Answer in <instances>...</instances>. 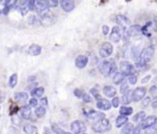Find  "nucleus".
I'll use <instances>...</instances> for the list:
<instances>
[{"instance_id": "a19ab883", "label": "nucleus", "mask_w": 157, "mask_h": 134, "mask_svg": "<svg viewBox=\"0 0 157 134\" xmlns=\"http://www.w3.org/2000/svg\"><path fill=\"white\" fill-rule=\"evenodd\" d=\"M128 91V84L127 82H123L120 86V93L121 94H125Z\"/></svg>"}, {"instance_id": "de8ad7c7", "label": "nucleus", "mask_w": 157, "mask_h": 134, "mask_svg": "<svg viewBox=\"0 0 157 134\" xmlns=\"http://www.w3.org/2000/svg\"><path fill=\"white\" fill-rule=\"evenodd\" d=\"M12 122H13L15 125H20V124H21V118H20V117L14 116V117H12Z\"/></svg>"}, {"instance_id": "6e6d98bb", "label": "nucleus", "mask_w": 157, "mask_h": 134, "mask_svg": "<svg viewBox=\"0 0 157 134\" xmlns=\"http://www.w3.org/2000/svg\"><path fill=\"white\" fill-rule=\"evenodd\" d=\"M151 106H152L153 109H156V108H157V98L151 103Z\"/></svg>"}, {"instance_id": "4468645a", "label": "nucleus", "mask_w": 157, "mask_h": 134, "mask_svg": "<svg viewBox=\"0 0 157 134\" xmlns=\"http://www.w3.org/2000/svg\"><path fill=\"white\" fill-rule=\"evenodd\" d=\"M87 117L94 121H101L102 119L105 118V115L102 112H97V111H94V110H90L88 113H87Z\"/></svg>"}, {"instance_id": "864d4df0", "label": "nucleus", "mask_w": 157, "mask_h": 134, "mask_svg": "<svg viewBox=\"0 0 157 134\" xmlns=\"http://www.w3.org/2000/svg\"><path fill=\"white\" fill-rule=\"evenodd\" d=\"M41 104H42V106H47V105H48L47 98H46V97L42 98V99H41Z\"/></svg>"}, {"instance_id": "473e14b6", "label": "nucleus", "mask_w": 157, "mask_h": 134, "mask_svg": "<svg viewBox=\"0 0 157 134\" xmlns=\"http://www.w3.org/2000/svg\"><path fill=\"white\" fill-rule=\"evenodd\" d=\"M45 113H46V110H45L44 106H39L35 110V115H36L37 117H44Z\"/></svg>"}, {"instance_id": "412c9836", "label": "nucleus", "mask_w": 157, "mask_h": 134, "mask_svg": "<svg viewBox=\"0 0 157 134\" xmlns=\"http://www.w3.org/2000/svg\"><path fill=\"white\" fill-rule=\"evenodd\" d=\"M104 94L109 98H112V97H115V95L117 94V90L115 89V87L113 86H105L104 88Z\"/></svg>"}, {"instance_id": "680f3d73", "label": "nucleus", "mask_w": 157, "mask_h": 134, "mask_svg": "<svg viewBox=\"0 0 157 134\" xmlns=\"http://www.w3.org/2000/svg\"><path fill=\"white\" fill-rule=\"evenodd\" d=\"M126 1H130V0H126Z\"/></svg>"}, {"instance_id": "f03ea898", "label": "nucleus", "mask_w": 157, "mask_h": 134, "mask_svg": "<svg viewBox=\"0 0 157 134\" xmlns=\"http://www.w3.org/2000/svg\"><path fill=\"white\" fill-rule=\"evenodd\" d=\"M116 70H117L116 65L108 60L103 61L99 66V71L104 77H108L111 74L115 73Z\"/></svg>"}, {"instance_id": "5701e85b", "label": "nucleus", "mask_w": 157, "mask_h": 134, "mask_svg": "<svg viewBox=\"0 0 157 134\" xmlns=\"http://www.w3.org/2000/svg\"><path fill=\"white\" fill-rule=\"evenodd\" d=\"M18 0H5V4H6V8L4 10V12L3 14L4 15H7L9 13V11L17 4Z\"/></svg>"}, {"instance_id": "f704fd0d", "label": "nucleus", "mask_w": 157, "mask_h": 134, "mask_svg": "<svg viewBox=\"0 0 157 134\" xmlns=\"http://www.w3.org/2000/svg\"><path fill=\"white\" fill-rule=\"evenodd\" d=\"M52 130L56 133V134H63L65 131L56 124H52Z\"/></svg>"}, {"instance_id": "2eb2a0df", "label": "nucleus", "mask_w": 157, "mask_h": 134, "mask_svg": "<svg viewBox=\"0 0 157 134\" xmlns=\"http://www.w3.org/2000/svg\"><path fill=\"white\" fill-rule=\"evenodd\" d=\"M111 105H112V104L108 100H105V99H101V100L97 101V103H96L97 108H99L101 110H105V111L109 110L111 108Z\"/></svg>"}, {"instance_id": "f3484780", "label": "nucleus", "mask_w": 157, "mask_h": 134, "mask_svg": "<svg viewBox=\"0 0 157 134\" xmlns=\"http://www.w3.org/2000/svg\"><path fill=\"white\" fill-rule=\"evenodd\" d=\"M54 20H55L54 17H53L51 14H48V15H46V16L42 17L40 22H41V24H42L43 26L48 27V26H51V25L54 24Z\"/></svg>"}, {"instance_id": "13d9d810", "label": "nucleus", "mask_w": 157, "mask_h": 134, "mask_svg": "<svg viewBox=\"0 0 157 134\" xmlns=\"http://www.w3.org/2000/svg\"><path fill=\"white\" fill-rule=\"evenodd\" d=\"M33 80H35V77H31V78H29V82H32V81H33Z\"/></svg>"}, {"instance_id": "f257e3e1", "label": "nucleus", "mask_w": 157, "mask_h": 134, "mask_svg": "<svg viewBox=\"0 0 157 134\" xmlns=\"http://www.w3.org/2000/svg\"><path fill=\"white\" fill-rule=\"evenodd\" d=\"M153 54H154V47L153 46H149V47L144 48L141 51L139 58L136 60V66L139 67V68H142V67L146 66L147 63L151 61Z\"/></svg>"}, {"instance_id": "7c9ffc66", "label": "nucleus", "mask_w": 157, "mask_h": 134, "mask_svg": "<svg viewBox=\"0 0 157 134\" xmlns=\"http://www.w3.org/2000/svg\"><path fill=\"white\" fill-rule=\"evenodd\" d=\"M119 113L121 115H123V116L128 117V116H130L133 113V109L131 107H129V106H122L120 108V110H119Z\"/></svg>"}, {"instance_id": "2f4dec72", "label": "nucleus", "mask_w": 157, "mask_h": 134, "mask_svg": "<svg viewBox=\"0 0 157 134\" xmlns=\"http://www.w3.org/2000/svg\"><path fill=\"white\" fill-rule=\"evenodd\" d=\"M133 128H134V126L132 123H127L126 126L122 128L120 134H130L131 131L133 130Z\"/></svg>"}, {"instance_id": "e2e57ef3", "label": "nucleus", "mask_w": 157, "mask_h": 134, "mask_svg": "<svg viewBox=\"0 0 157 134\" xmlns=\"http://www.w3.org/2000/svg\"><path fill=\"white\" fill-rule=\"evenodd\" d=\"M82 134H86V133H82Z\"/></svg>"}, {"instance_id": "09e8293b", "label": "nucleus", "mask_w": 157, "mask_h": 134, "mask_svg": "<svg viewBox=\"0 0 157 134\" xmlns=\"http://www.w3.org/2000/svg\"><path fill=\"white\" fill-rule=\"evenodd\" d=\"M152 22V28H153V31L157 33V16H155L153 18V21H151Z\"/></svg>"}, {"instance_id": "393cba45", "label": "nucleus", "mask_w": 157, "mask_h": 134, "mask_svg": "<svg viewBox=\"0 0 157 134\" xmlns=\"http://www.w3.org/2000/svg\"><path fill=\"white\" fill-rule=\"evenodd\" d=\"M132 101V91H128L127 93L123 94V96L121 98V102L124 105H128Z\"/></svg>"}, {"instance_id": "1a4fd4ad", "label": "nucleus", "mask_w": 157, "mask_h": 134, "mask_svg": "<svg viewBox=\"0 0 157 134\" xmlns=\"http://www.w3.org/2000/svg\"><path fill=\"white\" fill-rule=\"evenodd\" d=\"M146 94V89L144 87H138L134 91H132V101L139 102L144 98Z\"/></svg>"}, {"instance_id": "bb28decb", "label": "nucleus", "mask_w": 157, "mask_h": 134, "mask_svg": "<svg viewBox=\"0 0 157 134\" xmlns=\"http://www.w3.org/2000/svg\"><path fill=\"white\" fill-rule=\"evenodd\" d=\"M23 130L26 134H36L37 132V128L32 124H26L23 127Z\"/></svg>"}, {"instance_id": "c756f323", "label": "nucleus", "mask_w": 157, "mask_h": 134, "mask_svg": "<svg viewBox=\"0 0 157 134\" xmlns=\"http://www.w3.org/2000/svg\"><path fill=\"white\" fill-rule=\"evenodd\" d=\"M18 83V74L17 73H14L10 76V82H9V84H10V88H15L16 85Z\"/></svg>"}, {"instance_id": "4d7b16f0", "label": "nucleus", "mask_w": 157, "mask_h": 134, "mask_svg": "<svg viewBox=\"0 0 157 134\" xmlns=\"http://www.w3.org/2000/svg\"><path fill=\"white\" fill-rule=\"evenodd\" d=\"M2 102H3V96H2L1 92H0V103H2Z\"/></svg>"}, {"instance_id": "a18cd8bd", "label": "nucleus", "mask_w": 157, "mask_h": 134, "mask_svg": "<svg viewBox=\"0 0 157 134\" xmlns=\"http://www.w3.org/2000/svg\"><path fill=\"white\" fill-rule=\"evenodd\" d=\"M29 105H30L32 107H35V106H37V105H38V101H37V99H35L34 97H33V98H32V99H30Z\"/></svg>"}, {"instance_id": "603ef678", "label": "nucleus", "mask_w": 157, "mask_h": 134, "mask_svg": "<svg viewBox=\"0 0 157 134\" xmlns=\"http://www.w3.org/2000/svg\"><path fill=\"white\" fill-rule=\"evenodd\" d=\"M132 134H141V131H140V128L138 126V127H136V128H133V130H132Z\"/></svg>"}, {"instance_id": "aec40b11", "label": "nucleus", "mask_w": 157, "mask_h": 134, "mask_svg": "<svg viewBox=\"0 0 157 134\" xmlns=\"http://www.w3.org/2000/svg\"><path fill=\"white\" fill-rule=\"evenodd\" d=\"M19 10H20L22 16H25L28 13V11H30L29 6H28V0H20Z\"/></svg>"}, {"instance_id": "a211bd4d", "label": "nucleus", "mask_w": 157, "mask_h": 134, "mask_svg": "<svg viewBox=\"0 0 157 134\" xmlns=\"http://www.w3.org/2000/svg\"><path fill=\"white\" fill-rule=\"evenodd\" d=\"M42 52V47L39 45V44H32L30 47H29V50H28V53L29 55L33 56H39Z\"/></svg>"}, {"instance_id": "3c124183", "label": "nucleus", "mask_w": 157, "mask_h": 134, "mask_svg": "<svg viewBox=\"0 0 157 134\" xmlns=\"http://www.w3.org/2000/svg\"><path fill=\"white\" fill-rule=\"evenodd\" d=\"M102 32H103V34L104 35H107L108 33H109V27L107 25H104L102 27Z\"/></svg>"}, {"instance_id": "5fc2aeb1", "label": "nucleus", "mask_w": 157, "mask_h": 134, "mask_svg": "<svg viewBox=\"0 0 157 134\" xmlns=\"http://www.w3.org/2000/svg\"><path fill=\"white\" fill-rule=\"evenodd\" d=\"M150 79H151V76H150V75L145 76V77L141 80V83H146V82H148L150 81Z\"/></svg>"}, {"instance_id": "052dcab7", "label": "nucleus", "mask_w": 157, "mask_h": 134, "mask_svg": "<svg viewBox=\"0 0 157 134\" xmlns=\"http://www.w3.org/2000/svg\"><path fill=\"white\" fill-rule=\"evenodd\" d=\"M63 134H71V133H69V132H67V131H65V132H64Z\"/></svg>"}, {"instance_id": "7ed1b4c3", "label": "nucleus", "mask_w": 157, "mask_h": 134, "mask_svg": "<svg viewBox=\"0 0 157 134\" xmlns=\"http://www.w3.org/2000/svg\"><path fill=\"white\" fill-rule=\"evenodd\" d=\"M50 3L49 0H36V5H35V10L37 11V13L42 17L46 16L48 14H50Z\"/></svg>"}, {"instance_id": "bf43d9fd", "label": "nucleus", "mask_w": 157, "mask_h": 134, "mask_svg": "<svg viewBox=\"0 0 157 134\" xmlns=\"http://www.w3.org/2000/svg\"><path fill=\"white\" fill-rule=\"evenodd\" d=\"M153 82H154V83H156V84H157V76L155 77V79H154V81H153Z\"/></svg>"}, {"instance_id": "ddd939ff", "label": "nucleus", "mask_w": 157, "mask_h": 134, "mask_svg": "<svg viewBox=\"0 0 157 134\" xmlns=\"http://www.w3.org/2000/svg\"><path fill=\"white\" fill-rule=\"evenodd\" d=\"M88 62H89V59L86 56L80 55L78 56H77V58L75 60V65L78 69H83L87 66Z\"/></svg>"}, {"instance_id": "37998d69", "label": "nucleus", "mask_w": 157, "mask_h": 134, "mask_svg": "<svg viewBox=\"0 0 157 134\" xmlns=\"http://www.w3.org/2000/svg\"><path fill=\"white\" fill-rule=\"evenodd\" d=\"M111 104H112L113 107H115V108L118 107V105H119V98L118 97H114L112 99V103Z\"/></svg>"}, {"instance_id": "c9c22d12", "label": "nucleus", "mask_w": 157, "mask_h": 134, "mask_svg": "<svg viewBox=\"0 0 157 134\" xmlns=\"http://www.w3.org/2000/svg\"><path fill=\"white\" fill-rule=\"evenodd\" d=\"M150 104H151V97L150 96H146L145 98H143L141 100V105H142V107H147V106H149Z\"/></svg>"}, {"instance_id": "79ce46f5", "label": "nucleus", "mask_w": 157, "mask_h": 134, "mask_svg": "<svg viewBox=\"0 0 157 134\" xmlns=\"http://www.w3.org/2000/svg\"><path fill=\"white\" fill-rule=\"evenodd\" d=\"M91 94L96 98V100L97 101H99V100H101L102 99V97L100 96V94H99V93H98V91L96 90V89H94V88H93V89H91Z\"/></svg>"}, {"instance_id": "72a5a7b5", "label": "nucleus", "mask_w": 157, "mask_h": 134, "mask_svg": "<svg viewBox=\"0 0 157 134\" xmlns=\"http://www.w3.org/2000/svg\"><path fill=\"white\" fill-rule=\"evenodd\" d=\"M145 134H157V122L153 126L146 128Z\"/></svg>"}, {"instance_id": "20e7f679", "label": "nucleus", "mask_w": 157, "mask_h": 134, "mask_svg": "<svg viewBox=\"0 0 157 134\" xmlns=\"http://www.w3.org/2000/svg\"><path fill=\"white\" fill-rule=\"evenodd\" d=\"M120 71L122 73H124L126 76H131V75H134V72H135V68L134 66L128 62V61H121L120 62Z\"/></svg>"}, {"instance_id": "c03bdc74", "label": "nucleus", "mask_w": 157, "mask_h": 134, "mask_svg": "<svg viewBox=\"0 0 157 134\" xmlns=\"http://www.w3.org/2000/svg\"><path fill=\"white\" fill-rule=\"evenodd\" d=\"M5 8H6L5 0H0V15H2V14H3Z\"/></svg>"}, {"instance_id": "0eeeda50", "label": "nucleus", "mask_w": 157, "mask_h": 134, "mask_svg": "<svg viewBox=\"0 0 157 134\" xmlns=\"http://www.w3.org/2000/svg\"><path fill=\"white\" fill-rule=\"evenodd\" d=\"M71 130L74 134H82L86 130V126L80 120H75L71 123Z\"/></svg>"}, {"instance_id": "423d86ee", "label": "nucleus", "mask_w": 157, "mask_h": 134, "mask_svg": "<svg viewBox=\"0 0 157 134\" xmlns=\"http://www.w3.org/2000/svg\"><path fill=\"white\" fill-rule=\"evenodd\" d=\"M113 53V45L112 44L108 43V42H105L101 47H100V50H99V54H100V56L103 57V58H106L108 56H110Z\"/></svg>"}, {"instance_id": "ea45409f", "label": "nucleus", "mask_w": 157, "mask_h": 134, "mask_svg": "<svg viewBox=\"0 0 157 134\" xmlns=\"http://www.w3.org/2000/svg\"><path fill=\"white\" fill-rule=\"evenodd\" d=\"M137 82H138V78H137V76H136V75L128 76V82H129V84L134 85V84H136V83H137Z\"/></svg>"}, {"instance_id": "6e6552de", "label": "nucleus", "mask_w": 157, "mask_h": 134, "mask_svg": "<svg viewBox=\"0 0 157 134\" xmlns=\"http://www.w3.org/2000/svg\"><path fill=\"white\" fill-rule=\"evenodd\" d=\"M122 38V32H121V27L119 26H115L109 35V39L113 43H118Z\"/></svg>"}, {"instance_id": "9d476101", "label": "nucleus", "mask_w": 157, "mask_h": 134, "mask_svg": "<svg viewBox=\"0 0 157 134\" xmlns=\"http://www.w3.org/2000/svg\"><path fill=\"white\" fill-rule=\"evenodd\" d=\"M156 122H157V117H156L155 116H149V117H146L143 121L140 122V124L139 127H140V128L146 129V128H148L153 126Z\"/></svg>"}, {"instance_id": "49530a36", "label": "nucleus", "mask_w": 157, "mask_h": 134, "mask_svg": "<svg viewBox=\"0 0 157 134\" xmlns=\"http://www.w3.org/2000/svg\"><path fill=\"white\" fill-rule=\"evenodd\" d=\"M82 100H83L85 103H91V102H92L91 96H90L89 94H84V95H83V97H82Z\"/></svg>"}, {"instance_id": "4c0bfd02", "label": "nucleus", "mask_w": 157, "mask_h": 134, "mask_svg": "<svg viewBox=\"0 0 157 134\" xmlns=\"http://www.w3.org/2000/svg\"><path fill=\"white\" fill-rule=\"evenodd\" d=\"M35 5H36V0H28V6L30 11H33L35 10Z\"/></svg>"}, {"instance_id": "9b49d317", "label": "nucleus", "mask_w": 157, "mask_h": 134, "mask_svg": "<svg viewBox=\"0 0 157 134\" xmlns=\"http://www.w3.org/2000/svg\"><path fill=\"white\" fill-rule=\"evenodd\" d=\"M116 22L118 24L119 27H121L122 29H128V26L130 25V21L128 18H127L124 15H117L116 17Z\"/></svg>"}, {"instance_id": "4be33fe9", "label": "nucleus", "mask_w": 157, "mask_h": 134, "mask_svg": "<svg viewBox=\"0 0 157 134\" xmlns=\"http://www.w3.org/2000/svg\"><path fill=\"white\" fill-rule=\"evenodd\" d=\"M125 78H126V75L124 73H122V72H117L114 75V77H113V82L115 84H117V85H119V84H121L124 82Z\"/></svg>"}, {"instance_id": "e433bc0d", "label": "nucleus", "mask_w": 157, "mask_h": 134, "mask_svg": "<svg viewBox=\"0 0 157 134\" xmlns=\"http://www.w3.org/2000/svg\"><path fill=\"white\" fill-rule=\"evenodd\" d=\"M150 94L153 98H157V86L153 85L150 88Z\"/></svg>"}, {"instance_id": "8fccbe9b", "label": "nucleus", "mask_w": 157, "mask_h": 134, "mask_svg": "<svg viewBox=\"0 0 157 134\" xmlns=\"http://www.w3.org/2000/svg\"><path fill=\"white\" fill-rule=\"evenodd\" d=\"M49 3H50V6H51V7L56 8V7L58 6L59 1H58V0H49Z\"/></svg>"}, {"instance_id": "cd10ccee", "label": "nucleus", "mask_w": 157, "mask_h": 134, "mask_svg": "<svg viewBox=\"0 0 157 134\" xmlns=\"http://www.w3.org/2000/svg\"><path fill=\"white\" fill-rule=\"evenodd\" d=\"M145 117H146V113L144 111H140L133 117V121L136 123H140L141 121H143L146 118Z\"/></svg>"}, {"instance_id": "c85d7f7f", "label": "nucleus", "mask_w": 157, "mask_h": 134, "mask_svg": "<svg viewBox=\"0 0 157 134\" xmlns=\"http://www.w3.org/2000/svg\"><path fill=\"white\" fill-rule=\"evenodd\" d=\"M32 95L33 97H41L44 94V87H37V88H34L33 91H32Z\"/></svg>"}, {"instance_id": "39448f33", "label": "nucleus", "mask_w": 157, "mask_h": 134, "mask_svg": "<svg viewBox=\"0 0 157 134\" xmlns=\"http://www.w3.org/2000/svg\"><path fill=\"white\" fill-rule=\"evenodd\" d=\"M109 126H110L109 120L106 118H104L101 121H97L95 124H94L93 129L97 133H104L109 128Z\"/></svg>"}, {"instance_id": "b1692460", "label": "nucleus", "mask_w": 157, "mask_h": 134, "mask_svg": "<svg viewBox=\"0 0 157 134\" xmlns=\"http://www.w3.org/2000/svg\"><path fill=\"white\" fill-rule=\"evenodd\" d=\"M128 119L126 116L120 115L116 119V126H117V128H121L123 125H126L128 123Z\"/></svg>"}, {"instance_id": "dca6fc26", "label": "nucleus", "mask_w": 157, "mask_h": 134, "mask_svg": "<svg viewBox=\"0 0 157 134\" xmlns=\"http://www.w3.org/2000/svg\"><path fill=\"white\" fill-rule=\"evenodd\" d=\"M32 106L29 105H23L21 108V115L24 119H31L32 117Z\"/></svg>"}, {"instance_id": "f8f14e48", "label": "nucleus", "mask_w": 157, "mask_h": 134, "mask_svg": "<svg viewBox=\"0 0 157 134\" xmlns=\"http://www.w3.org/2000/svg\"><path fill=\"white\" fill-rule=\"evenodd\" d=\"M61 9L66 12H70L75 9L74 0H60Z\"/></svg>"}, {"instance_id": "58836bf2", "label": "nucleus", "mask_w": 157, "mask_h": 134, "mask_svg": "<svg viewBox=\"0 0 157 134\" xmlns=\"http://www.w3.org/2000/svg\"><path fill=\"white\" fill-rule=\"evenodd\" d=\"M74 95L76 97H78V98H82V97L84 95V93L82 90H80V89H75L74 90Z\"/></svg>"}, {"instance_id": "6ab92c4d", "label": "nucleus", "mask_w": 157, "mask_h": 134, "mask_svg": "<svg viewBox=\"0 0 157 134\" xmlns=\"http://www.w3.org/2000/svg\"><path fill=\"white\" fill-rule=\"evenodd\" d=\"M128 33L130 37H137L141 33V27L140 25H133L128 28Z\"/></svg>"}, {"instance_id": "a878e982", "label": "nucleus", "mask_w": 157, "mask_h": 134, "mask_svg": "<svg viewBox=\"0 0 157 134\" xmlns=\"http://www.w3.org/2000/svg\"><path fill=\"white\" fill-rule=\"evenodd\" d=\"M14 98H15V100L18 101V102H25V101H27V100L29 99V95H28V94L25 93V92L17 93V94H15Z\"/></svg>"}]
</instances>
